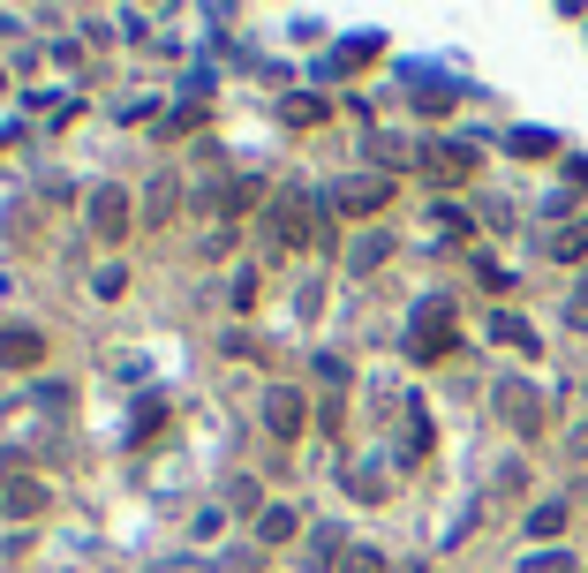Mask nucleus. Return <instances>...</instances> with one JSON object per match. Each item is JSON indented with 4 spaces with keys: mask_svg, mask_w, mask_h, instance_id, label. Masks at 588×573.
Returning <instances> with one entry per match:
<instances>
[{
    "mask_svg": "<svg viewBox=\"0 0 588 573\" xmlns=\"http://www.w3.org/2000/svg\"><path fill=\"white\" fill-rule=\"evenodd\" d=\"M408 573H423V566H408Z\"/></svg>",
    "mask_w": 588,
    "mask_h": 573,
    "instance_id": "26",
    "label": "nucleus"
},
{
    "mask_svg": "<svg viewBox=\"0 0 588 573\" xmlns=\"http://www.w3.org/2000/svg\"><path fill=\"white\" fill-rule=\"evenodd\" d=\"M581 250H588V219H581V227H566V234L551 242V257H581Z\"/></svg>",
    "mask_w": 588,
    "mask_h": 573,
    "instance_id": "21",
    "label": "nucleus"
},
{
    "mask_svg": "<svg viewBox=\"0 0 588 573\" xmlns=\"http://www.w3.org/2000/svg\"><path fill=\"white\" fill-rule=\"evenodd\" d=\"M196 122H204V99H181V106H174V114H166L158 129H166V137H189Z\"/></svg>",
    "mask_w": 588,
    "mask_h": 573,
    "instance_id": "17",
    "label": "nucleus"
},
{
    "mask_svg": "<svg viewBox=\"0 0 588 573\" xmlns=\"http://www.w3.org/2000/svg\"><path fill=\"white\" fill-rule=\"evenodd\" d=\"M385 257H393V242H385V234H362V242L347 250V272H370V265H385Z\"/></svg>",
    "mask_w": 588,
    "mask_h": 573,
    "instance_id": "13",
    "label": "nucleus"
},
{
    "mask_svg": "<svg viewBox=\"0 0 588 573\" xmlns=\"http://www.w3.org/2000/svg\"><path fill=\"white\" fill-rule=\"evenodd\" d=\"M174 212H181V181H174V174H158V181L144 189V227H166Z\"/></svg>",
    "mask_w": 588,
    "mask_h": 573,
    "instance_id": "10",
    "label": "nucleus"
},
{
    "mask_svg": "<svg viewBox=\"0 0 588 573\" xmlns=\"http://www.w3.org/2000/svg\"><path fill=\"white\" fill-rule=\"evenodd\" d=\"M46 362V332L38 324H0V370H38Z\"/></svg>",
    "mask_w": 588,
    "mask_h": 573,
    "instance_id": "7",
    "label": "nucleus"
},
{
    "mask_svg": "<svg viewBox=\"0 0 588 573\" xmlns=\"http://www.w3.org/2000/svg\"><path fill=\"white\" fill-rule=\"evenodd\" d=\"M490 340H498V347L536 355V324H528V317H513V309H498V317H490Z\"/></svg>",
    "mask_w": 588,
    "mask_h": 573,
    "instance_id": "11",
    "label": "nucleus"
},
{
    "mask_svg": "<svg viewBox=\"0 0 588 573\" xmlns=\"http://www.w3.org/2000/svg\"><path fill=\"white\" fill-rule=\"evenodd\" d=\"M566 324H574V332H588V280L566 294Z\"/></svg>",
    "mask_w": 588,
    "mask_h": 573,
    "instance_id": "22",
    "label": "nucleus"
},
{
    "mask_svg": "<svg viewBox=\"0 0 588 573\" xmlns=\"http://www.w3.org/2000/svg\"><path fill=\"white\" fill-rule=\"evenodd\" d=\"M475 280L490 286V294H506V286H513V272H506V265H490V257H483V265H475Z\"/></svg>",
    "mask_w": 588,
    "mask_h": 573,
    "instance_id": "23",
    "label": "nucleus"
},
{
    "mask_svg": "<svg viewBox=\"0 0 588 573\" xmlns=\"http://www.w3.org/2000/svg\"><path fill=\"white\" fill-rule=\"evenodd\" d=\"M521 573H581V566H574V559H559V551H551V559H528V566H521Z\"/></svg>",
    "mask_w": 588,
    "mask_h": 573,
    "instance_id": "25",
    "label": "nucleus"
},
{
    "mask_svg": "<svg viewBox=\"0 0 588 573\" xmlns=\"http://www.w3.org/2000/svg\"><path fill=\"white\" fill-rule=\"evenodd\" d=\"M566 521H574V513L551 498V506H536V513H528V536H544V544H551V536H566Z\"/></svg>",
    "mask_w": 588,
    "mask_h": 573,
    "instance_id": "14",
    "label": "nucleus"
},
{
    "mask_svg": "<svg viewBox=\"0 0 588 573\" xmlns=\"http://www.w3.org/2000/svg\"><path fill=\"white\" fill-rule=\"evenodd\" d=\"M385 204H393V174H347L332 189V212H347V219H378Z\"/></svg>",
    "mask_w": 588,
    "mask_h": 573,
    "instance_id": "3",
    "label": "nucleus"
},
{
    "mask_svg": "<svg viewBox=\"0 0 588 573\" xmlns=\"http://www.w3.org/2000/svg\"><path fill=\"white\" fill-rule=\"evenodd\" d=\"M498 416L521 430V437H536V430H544V393L521 385V378H506V385H498Z\"/></svg>",
    "mask_w": 588,
    "mask_h": 573,
    "instance_id": "6",
    "label": "nucleus"
},
{
    "mask_svg": "<svg viewBox=\"0 0 588 573\" xmlns=\"http://www.w3.org/2000/svg\"><path fill=\"white\" fill-rule=\"evenodd\" d=\"M129 227H137V196H129L122 181H99V189H91V234H99V242H122Z\"/></svg>",
    "mask_w": 588,
    "mask_h": 573,
    "instance_id": "4",
    "label": "nucleus"
},
{
    "mask_svg": "<svg viewBox=\"0 0 588 573\" xmlns=\"http://www.w3.org/2000/svg\"><path fill=\"white\" fill-rule=\"evenodd\" d=\"M513 151H521V158H544V151H559V137H544V129H513Z\"/></svg>",
    "mask_w": 588,
    "mask_h": 573,
    "instance_id": "19",
    "label": "nucleus"
},
{
    "mask_svg": "<svg viewBox=\"0 0 588 573\" xmlns=\"http://www.w3.org/2000/svg\"><path fill=\"white\" fill-rule=\"evenodd\" d=\"M408 355L416 362H445L452 355V302H423L408 317Z\"/></svg>",
    "mask_w": 588,
    "mask_h": 573,
    "instance_id": "2",
    "label": "nucleus"
},
{
    "mask_svg": "<svg viewBox=\"0 0 588 573\" xmlns=\"http://www.w3.org/2000/svg\"><path fill=\"white\" fill-rule=\"evenodd\" d=\"M294 529H302L294 506H265V513H257V536H265V544H294Z\"/></svg>",
    "mask_w": 588,
    "mask_h": 573,
    "instance_id": "12",
    "label": "nucleus"
},
{
    "mask_svg": "<svg viewBox=\"0 0 588 573\" xmlns=\"http://www.w3.org/2000/svg\"><path fill=\"white\" fill-rule=\"evenodd\" d=\"M347 491H355L362 506H378V498H385V475H370V468H347Z\"/></svg>",
    "mask_w": 588,
    "mask_h": 573,
    "instance_id": "18",
    "label": "nucleus"
},
{
    "mask_svg": "<svg viewBox=\"0 0 588 573\" xmlns=\"http://www.w3.org/2000/svg\"><path fill=\"white\" fill-rule=\"evenodd\" d=\"M272 242H280V250H302V242H324V219H317L309 189H287V196L272 204Z\"/></svg>",
    "mask_w": 588,
    "mask_h": 573,
    "instance_id": "1",
    "label": "nucleus"
},
{
    "mask_svg": "<svg viewBox=\"0 0 588 573\" xmlns=\"http://www.w3.org/2000/svg\"><path fill=\"white\" fill-rule=\"evenodd\" d=\"M265 430H272L280 445H294V437L309 430V400H302L294 385H272V393H265Z\"/></svg>",
    "mask_w": 588,
    "mask_h": 573,
    "instance_id": "5",
    "label": "nucleus"
},
{
    "mask_svg": "<svg viewBox=\"0 0 588 573\" xmlns=\"http://www.w3.org/2000/svg\"><path fill=\"white\" fill-rule=\"evenodd\" d=\"M91 286H99L106 302H122V286H129V272H122V265H106V272H99V280H91Z\"/></svg>",
    "mask_w": 588,
    "mask_h": 573,
    "instance_id": "24",
    "label": "nucleus"
},
{
    "mask_svg": "<svg viewBox=\"0 0 588 573\" xmlns=\"http://www.w3.org/2000/svg\"><path fill=\"white\" fill-rule=\"evenodd\" d=\"M332 573H393V566H385V551H370V544H347Z\"/></svg>",
    "mask_w": 588,
    "mask_h": 573,
    "instance_id": "15",
    "label": "nucleus"
},
{
    "mask_svg": "<svg viewBox=\"0 0 588 573\" xmlns=\"http://www.w3.org/2000/svg\"><path fill=\"white\" fill-rule=\"evenodd\" d=\"M423 174L431 181H468L475 174V143H423Z\"/></svg>",
    "mask_w": 588,
    "mask_h": 573,
    "instance_id": "8",
    "label": "nucleus"
},
{
    "mask_svg": "<svg viewBox=\"0 0 588 573\" xmlns=\"http://www.w3.org/2000/svg\"><path fill=\"white\" fill-rule=\"evenodd\" d=\"M423 453H431V408L408 400V460H423Z\"/></svg>",
    "mask_w": 588,
    "mask_h": 573,
    "instance_id": "16",
    "label": "nucleus"
},
{
    "mask_svg": "<svg viewBox=\"0 0 588 573\" xmlns=\"http://www.w3.org/2000/svg\"><path fill=\"white\" fill-rule=\"evenodd\" d=\"M287 122H294V129H309V122H324V99H287Z\"/></svg>",
    "mask_w": 588,
    "mask_h": 573,
    "instance_id": "20",
    "label": "nucleus"
},
{
    "mask_svg": "<svg viewBox=\"0 0 588 573\" xmlns=\"http://www.w3.org/2000/svg\"><path fill=\"white\" fill-rule=\"evenodd\" d=\"M0 506H8V521H38L53 498H46V483H30V475H8V483H0Z\"/></svg>",
    "mask_w": 588,
    "mask_h": 573,
    "instance_id": "9",
    "label": "nucleus"
}]
</instances>
